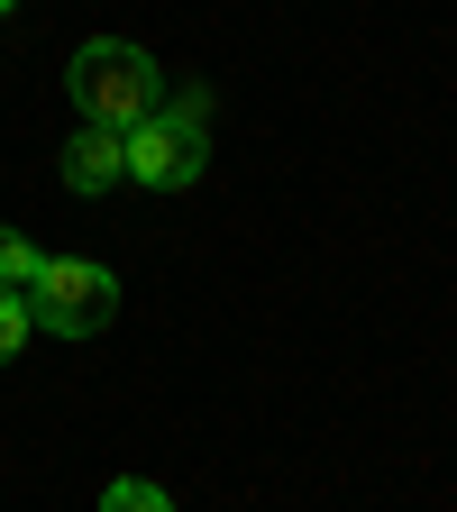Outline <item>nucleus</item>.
<instances>
[{
    "label": "nucleus",
    "mask_w": 457,
    "mask_h": 512,
    "mask_svg": "<svg viewBox=\"0 0 457 512\" xmlns=\"http://www.w3.org/2000/svg\"><path fill=\"white\" fill-rule=\"evenodd\" d=\"M64 92H74V110L92 128H119L128 138V128L165 101V64L147 46H128V37H92V46H74V64H64Z\"/></svg>",
    "instance_id": "1"
},
{
    "label": "nucleus",
    "mask_w": 457,
    "mask_h": 512,
    "mask_svg": "<svg viewBox=\"0 0 457 512\" xmlns=\"http://www.w3.org/2000/svg\"><path fill=\"white\" fill-rule=\"evenodd\" d=\"M211 165V92L192 83L174 101H156L138 128H128V183H147V192H192Z\"/></svg>",
    "instance_id": "2"
},
{
    "label": "nucleus",
    "mask_w": 457,
    "mask_h": 512,
    "mask_svg": "<svg viewBox=\"0 0 457 512\" xmlns=\"http://www.w3.org/2000/svg\"><path fill=\"white\" fill-rule=\"evenodd\" d=\"M28 320L46 339H101L119 320V275L92 256H46V275L28 284Z\"/></svg>",
    "instance_id": "3"
},
{
    "label": "nucleus",
    "mask_w": 457,
    "mask_h": 512,
    "mask_svg": "<svg viewBox=\"0 0 457 512\" xmlns=\"http://www.w3.org/2000/svg\"><path fill=\"white\" fill-rule=\"evenodd\" d=\"M64 183H74V192H110V183H128V138L83 119L74 138H64Z\"/></svg>",
    "instance_id": "4"
},
{
    "label": "nucleus",
    "mask_w": 457,
    "mask_h": 512,
    "mask_svg": "<svg viewBox=\"0 0 457 512\" xmlns=\"http://www.w3.org/2000/svg\"><path fill=\"white\" fill-rule=\"evenodd\" d=\"M37 275H46V256H37L19 229H0V293H28Z\"/></svg>",
    "instance_id": "5"
},
{
    "label": "nucleus",
    "mask_w": 457,
    "mask_h": 512,
    "mask_svg": "<svg viewBox=\"0 0 457 512\" xmlns=\"http://www.w3.org/2000/svg\"><path fill=\"white\" fill-rule=\"evenodd\" d=\"M101 512H174V494H165V485H147V476H119V485L101 494Z\"/></svg>",
    "instance_id": "6"
},
{
    "label": "nucleus",
    "mask_w": 457,
    "mask_h": 512,
    "mask_svg": "<svg viewBox=\"0 0 457 512\" xmlns=\"http://www.w3.org/2000/svg\"><path fill=\"white\" fill-rule=\"evenodd\" d=\"M28 339H37V320H28V293H0V366H10Z\"/></svg>",
    "instance_id": "7"
},
{
    "label": "nucleus",
    "mask_w": 457,
    "mask_h": 512,
    "mask_svg": "<svg viewBox=\"0 0 457 512\" xmlns=\"http://www.w3.org/2000/svg\"><path fill=\"white\" fill-rule=\"evenodd\" d=\"M10 10H19V0H0V19H10Z\"/></svg>",
    "instance_id": "8"
}]
</instances>
